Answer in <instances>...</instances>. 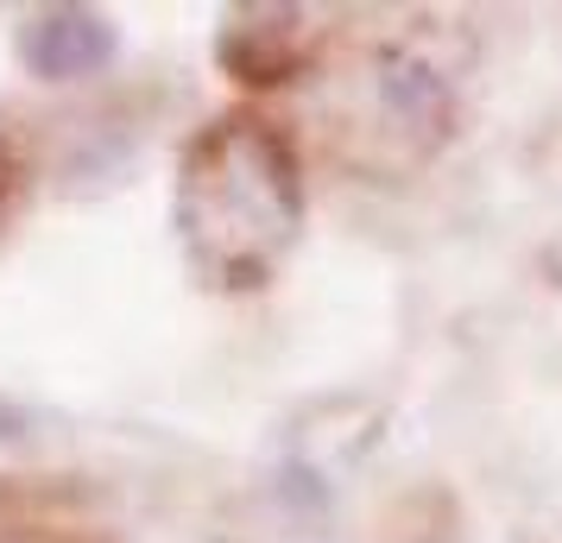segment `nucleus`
Segmentation results:
<instances>
[{
    "mask_svg": "<svg viewBox=\"0 0 562 543\" xmlns=\"http://www.w3.org/2000/svg\"><path fill=\"white\" fill-rule=\"evenodd\" d=\"M108 52H114V32L95 20V13H45L32 20L26 38H20V57H26L38 77H89L102 70Z\"/></svg>",
    "mask_w": 562,
    "mask_h": 543,
    "instance_id": "2",
    "label": "nucleus"
},
{
    "mask_svg": "<svg viewBox=\"0 0 562 543\" xmlns=\"http://www.w3.org/2000/svg\"><path fill=\"white\" fill-rule=\"evenodd\" d=\"M183 247L215 285H259L304 228V171L272 121L222 114L183 152L178 171Z\"/></svg>",
    "mask_w": 562,
    "mask_h": 543,
    "instance_id": "1",
    "label": "nucleus"
}]
</instances>
